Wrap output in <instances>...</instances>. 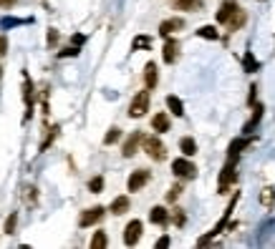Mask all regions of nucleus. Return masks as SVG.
Instances as JSON below:
<instances>
[{
	"label": "nucleus",
	"mask_w": 275,
	"mask_h": 249,
	"mask_svg": "<svg viewBox=\"0 0 275 249\" xmlns=\"http://www.w3.org/2000/svg\"><path fill=\"white\" fill-rule=\"evenodd\" d=\"M109 211H111V214H116V217H119V214H124V211H129V199H127V196H116V199L111 201Z\"/></svg>",
	"instance_id": "nucleus-20"
},
{
	"label": "nucleus",
	"mask_w": 275,
	"mask_h": 249,
	"mask_svg": "<svg viewBox=\"0 0 275 249\" xmlns=\"http://www.w3.org/2000/svg\"><path fill=\"white\" fill-rule=\"evenodd\" d=\"M119 138H121V128L111 126V128H109V133L104 136V144H106V146H111V144H116Z\"/></svg>",
	"instance_id": "nucleus-27"
},
{
	"label": "nucleus",
	"mask_w": 275,
	"mask_h": 249,
	"mask_svg": "<svg viewBox=\"0 0 275 249\" xmlns=\"http://www.w3.org/2000/svg\"><path fill=\"white\" fill-rule=\"evenodd\" d=\"M20 23H23V20H18V18H3V20H0L3 28H13V25H20Z\"/></svg>",
	"instance_id": "nucleus-34"
},
{
	"label": "nucleus",
	"mask_w": 275,
	"mask_h": 249,
	"mask_svg": "<svg viewBox=\"0 0 275 249\" xmlns=\"http://www.w3.org/2000/svg\"><path fill=\"white\" fill-rule=\"evenodd\" d=\"M58 56H61V58H66V56H78V46H69V48H66V51H61Z\"/></svg>",
	"instance_id": "nucleus-37"
},
{
	"label": "nucleus",
	"mask_w": 275,
	"mask_h": 249,
	"mask_svg": "<svg viewBox=\"0 0 275 249\" xmlns=\"http://www.w3.org/2000/svg\"><path fill=\"white\" fill-rule=\"evenodd\" d=\"M0 76H3V70H0Z\"/></svg>",
	"instance_id": "nucleus-42"
},
{
	"label": "nucleus",
	"mask_w": 275,
	"mask_h": 249,
	"mask_svg": "<svg viewBox=\"0 0 275 249\" xmlns=\"http://www.w3.org/2000/svg\"><path fill=\"white\" fill-rule=\"evenodd\" d=\"M88 191H91V194H101V191H104V176H94V179L88 182Z\"/></svg>",
	"instance_id": "nucleus-29"
},
{
	"label": "nucleus",
	"mask_w": 275,
	"mask_h": 249,
	"mask_svg": "<svg viewBox=\"0 0 275 249\" xmlns=\"http://www.w3.org/2000/svg\"><path fill=\"white\" fill-rule=\"evenodd\" d=\"M169 116H167V114H164V111H162V114H157V116H154V119H151V128H154V131H157V133H164V131H169Z\"/></svg>",
	"instance_id": "nucleus-17"
},
{
	"label": "nucleus",
	"mask_w": 275,
	"mask_h": 249,
	"mask_svg": "<svg viewBox=\"0 0 275 249\" xmlns=\"http://www.w3.org/2000/svg\"><path fill=\"white\" fill-rule=\"evenodd\" d=\"M169 247V237H162V239H157V249H164Z\"/></svg>",
	"instance_id": "nucleus-39"
},
{
	"label": "nucleus",
	"mask_w": 275,
	"mask_h": 249,
	"mask_svg": "<svg viewBox=\"0 0 275 249\" xmlns=\"http://www.w3.org/2000/svg\"><path fill=\"white\" fill-rule=\"evenodd\" d=\"M141 131H132V136L124 141V146H121V154H124V159H132L134 154L139 151V144H141Z\"/></svg>",
	"instance_id": "nucleus-9"
},
{
	"label": "nucleus",
	"mask_w": 275,
	"mask_h": 249,
	"mask_svg": "<svg viewBox=\"0 0 275 249\" xmlns=\"http://www.w3.org/2000/svg\"><path fill=\"white\" fill-rule=\"evenodd\" d=\"M260 116H263V106H255V114H253V119L245 124V133H250L255 126H258V121H260Z\"/></svg>",
	"instance_id": "nucleus-28"
},
{
	"label": "nucleus",
	"mask_w": 275,
	"mask_h": 249,
	"mask_svg": "<svg viewBox=\"0 0 275 249\" xmlns=\"http://www.w3.org/2000/svg\"><path fill=\"white\" fill-rule=\"evenodd\" d=\"M258 68H260V63L255 61V56L248 51V53L242 56V70H245V73H255Z\"/></svg>",
	"instance_id": "nucleus-21"
},
{
	"label": "nucleus",
	"mask_w": 275,
	"mask_h": 249,
	"mask_svg": "<svg viewBox=\"0 0 275 249\" xmlns=\"http://www.w3.org/2000/svg\"><path fill=\"white\" fill-rule=\"evenodd\" d=\"M240 5H237V0H222L220 3V8H217V23H227L230 20V15L237 10Z\"/></svg>",
	"instance_id": "nucleus-11"
},
{
	"label": "nucleus",
	"mask_w": 275,
	"mask_h": 249,
	"mask_svg": "<svg viewBox=\"0 0 275 249\" xmlns=\"http://www.w3.org/2000/svg\"><path fill=\"white\" fill-rule=\"evenodd\" d=\"M56 136H58V126H53V128L48 131V136H46V141L41 144V151H46V149H48V146L53 144V138H56Z\"/></svg>",
	"instance_id": "nucleus-31"
},
{
	"label": "nucleus",
	"mask_w": 275,
	"mask_h": 249,
	"mask_svg": "<svg viewBox=\"0 0 275 249\" xmlns=\"http://www.w3.org/2000/svg\"><path fill=\"white\" fill-rule=\"evenodd\" d=\"M149 222H151V224H159V227H164V224L169 222V211H167L164 206H154V209L149 211Z\"/></svg>",
	"instance_id": "nucleus-15"
},
{
	"label": "nucleus",
	"mask_w": 275,
	"mask_h": 249,
	"mask_svg": "<svg viewBox=\"0 0 275 249\" xmlns=\"http://www.w3.org/2000/svg\"><path fill=\"white\" fill-rule=\"evenodd\" d=\"M185 28V20L182 18H167V20H162V25H159V35L162 38H169L172 33H177V30H182Z\"/></svg>",
	"instance_id": "nucleus-10"
},
{
	"label": "nucleus",
	"mask_w": 275,
	"mask_h": 249,
	"mask_svg": "<svg viewBox=\"0 0 275 249\" xmlns=\"http://www.w3.org/2000/svg\"><path fill=\"white\" fill-rule=\"evenodd\" d=\"M248 144H250V138H235V141L230 144V159H235V156H237V154L248 146Z\"/></svg>",
	"instance_id": "nucleus-22"
},
{
	"label": "nucleus",
	"mask_w": 275,
	"mask_h": 249,
	"mask_svg": "<svg viewBox=\"0 0 275 249\" xmlns=\"http://www.w3.org/2000/svg\"><path fill=\"white\" fill-rule=\"evenodd\" d=\"M179 151H182L185 156H195V154H197V141H195L192 136H185V138L179 141Z\"/></svg>",
	"instance_id": "nucleus-19"
},
{
	"label": "nucleus",
	"mask_w": 275,
	"mask_h": 249,
	"mask_svg": "<svg viewBox=\"0 0 275 249\" xmlns=\"http://www.w3.org/2000/svg\"><path fill=\"white\" fill-rule=\"evenodd\" d=\"M157 81H159V73H157V63H146V65H144V86L151 91V88L157 86Z\"/></svg>",
	"instance_id": "nucleus-12"
},
{
	"label": "nucleus",
	"mask_w": 275,
	"mask_h": 249,
	"mask_svg": "<svg viewBox=\"0 0 275 249\" xmlns=\"http://www.w3.org/2000/svg\"><path fill=\"white\" fill-rule=\"evenodd\" d=\"M167 109H169V111H172L174 116H179V119L185 116V103H182V101H179L177 96H172V93L167 96Z\"/></svg>",
	"instance_id": "nucleus-18"
},
{
	"label": "nucleus",
	"mask_w": 275,
	"mask_h": 249,
	"mask_svg": "<svg viewBox=\"0 0 275 249\" xmlns=\"http://www.w3.org/2000/svg\"><path fill=\"white\" fill-rule=\"evenodd\" d=\"M179 194H182V184H174V187L167 191V201H177V199H179Z\"/></svg>",
	"instance_id": "nucleus-32"
},
{
	"label": "nucleus",
	"mask_w": 275,
	"mask_h": 249,
	"mask_svg": "<svg viewBox=\"0 0 275 249\" xmlns=\"http://www.w3.org/2000/svg\"><path fill=\"white\" fill-rule=\"evenodd\" d=\"M56 43H58V30H56V28H51V30H48V46L53 48Z\"/></svg>",
	"instance_id": "nucleus-36"
},
{
	"label": "nucleus",
	"mask_w": 275,
	"mask_h": 249,
	"mask_svg": "<svg viewBox=\"0 0 275 249\" xmlns=\"http://www.w3.org/2000/svg\"><path fill=\"white\" fill-rule=\"evenodd\" d=\"M162 56H164V63H174L177 56H179V43H177V41H167Z\"/></svg>",
	"instance_id": "nucleus-16"
},
{
	"label": "nucleus",
	"mask_w": 275,
	"mask_h": 249,
	"mask_svg": "<svg viewBox=\"0 0 275 249\" xmlns=\"http://www.w3.org/2000/svg\"><path fill=\"white\" fill-rule=\"evenodd\" d=\"M172 219H174V224H177V227H182L187 217H185V211H182V209H174V211H172Z\"/></svg>",
	"instance_id": "nucleus-33"
},
{
	"label": "nucleus",
	"mask_w": 275,
	"mask_h": 249,
	"mask_svg": "<svg viewBox=\"0 0 275 249\" xmlns=\"http://www.w3.org/2000/svg\"><path fill=\"white\" fill-rule=\"evenodd\" d=\"M15 227H18V214L13 211V214L5 219V234H13V232H15Z\"/></svg>",
	"instance_id": "nucleus-30"
},
{
	"label": "nucleus",
	"mask_w": 275,
	"mask_h": 249,
	"mask_svg": "<svg viewBox=\"0 0 275 249\" xmlns=\"http://www.w3.org/2000/svg\"><path fill=\"white\" fill-rule=\"evenodd\" d=\"M25 201L36 204V187H25Z\"/></svg>",
	"instance_id": "nucleus-35"
},
{
	"label": "nucleus",
	"mask_w": 275,
	"mask_h": 249,
	"mask_svg": "<svg viewBox=\"0 0 275 249\" xmlns=\"http://www.w3.org/2000/svg\"><path fill=\"white\" fill-rule=\"evenodd\" d=\"M146 111H149V88L139 91L137 96L132 98V103H129V116L132 119H141Z\"/></svg>",
	"instance_id": "nucleus-2"
},
{
	"label": "nucleus",
	"mask_w": 275,
	"mask_h": 249,
	"mask_svg": "<svg viewBox=\"0 0 275 249\" xmlns=\"http://www.w3.org/2000/svg\"><path fill=\"white\" fill-rule=\"evenodd\" d=\"M235 182V159L232 161H227L225 166H222V174H220V184H217V189H220V194H227V189H230V184Z\"/></svg>",
	"instance_id": "nucleus-6"
},
{
	"label": "nucleus",
	"mask_w": 275,
	"mask_h": 249,
	"mask_svg": "<svg viewBox=\"0 0 275 249\" xmlns=\"http://www.w3.org/2000/svg\"><path fill=\"white\" fill-rule=\"evenodd\" d=\"M106 244H109L106 232H96V234H94V239H91V249H104Z\"/></svg>",
	"instance_id": "nucleus-25"
},
{
	"label": "nucleus",
	"mask_w": 275,
	"mask_h": 249,
	"mask_svg": "<svg viewBox=\"0 0 275 249\" xmlns=\"http://www.w3.org/2000/svg\"><path fill=\"white\" fill-rule=\"evenodd\" d=\"M149 179H151V174H149L146 169H137V171H132V176L127 179V189H129V191H141V189L149 184Z\"/></svg>",
	"instance_id": "nucleus-5"
},
{
	"label": "nucleus",
	"mask_w": 275,
	"mask_h": 249,
	"mask_svg": "<svg viewBox=\"0 0 275 249\" xmlns=\"http://www.w3.org/2000/svg\"><path fill=\"white\" fill-rule=\"evenodd\" d=\"M18 0H0V8H10V5H15Z\"/></svg>",
	"instance_id": "nucleus-41"
},
{
	"label": "nucleus",
	"mask_w": 275,
	"mask_h": 249,
	"mask_svg": "<svg viewBox=\"0 0 275 249\" xmlns=\"http://www.w3.org/2000/svg\"><path fill=\"white\" fill-rule=\"evenodd\" d=\"M5 53H8V38L0 35V56H5Z\"/></svg>",
	"instance_id": "nucleus-38"
},
{
	"label": "nucleus",
	"mask_w": 275,
	"mask_h": 249,
	"mask_svg": "<svg viewBox=\"0 0 275 249\" xmlns=\"http://www.w3.org/2000/svg\"><path fill=\"white\" fill-rule=\"evenodd\" d=\"M141 229H144V227H141L139 219H132V222L127 224V229H124V244H127V247H134V244H137L139 237H141Z\"/></svg>",
	"instance_id": "nucleus-7"
},
{
	"label": "nucleus",
	"mask_w": 275,
	"mask_h": 249,
	"mask_svg": "<svg viewBox=\"0 0 275 249\" xmlns=\"http://www.w3.org/2000/svg\"><path fill=\"white\" fill-rule=\"evenodd\" d=\"M245 18H248V15H245V10H240V8H237V10L230 15V20L225 23V25H227V30H230V33L240 30V28H242V23H245Z\"/></svg>",
	"instance_id": "nucleus-14"
},
{
	"label": "nucleus",
	"mask_w": 275,
	"mask_h": 249,
	"mask_svg": "<svg viewBox=\"0 0 275 249\" xmlns=\"http://www.w3.org/2000/svg\"><path fill=\"white\" fill-rule=\"evenodd\" d=\"M174 10H187V13H197L202 10V0H172Z\"/></svg>",
	"instance_id": "nucleus-13"
},
{
	"label": "nucleus",
	"mask_w": 275,
	"mask_h": 249,
	"mask_svg": "<svg viewBox=\"0 0 275 249\" xmlns=\"http://www.w3.org/2000/svg\"><path fill=\"white\" fill-rule=\"evenodd\" d=\"M23 101H25V121L33 114V81L28 73H23Z\"/></svg>",
	"instance_id": "nucleus-8"
},
{
	"label": "nucleus",
	"mask_w": 275,
	"mask_h": 249,
	"mask_svg": "<svg viewBox=\"0 0 275 249\" xmlns=\"http://www.w3.org/2000/svg\"><path fill=\"white\" fill-rule=\"evenodd\" d=\"M83 41H86V38H83V35H81V33H76V35H73V38H71V43H73V46H81V43H83Z\"/></svg>",
	"instance_id": "nucleus-40"
},
{
	"label": "nucleus",
	"mask_w": 275,
	"mask_h": 249,
	"mask_svg": "<svg viewBox=\"0 0 275 249\" xmlns=\"http://www.w3.org/2000/svg\"><path fill=\"white\" fill-rule=\"evenodd\" d=\"M104 206H91V209H86V211H81V217H78V224L81 227H94V224H99L101 219H104Z\"/></svg>",
	"instance_id": "nucleus-4"
},
{
	"label": "nucleus",
	"mask_w": 275,
	"mask_h": 249,
	"mask_svg": "<svg viewBox=\"0 0 275 249\" xmlns=\"http://www.w3.org/2000/svg\"><path fill=\"white\" fill-rule=\"evenodd\" d=\"M141 48H151V38L149 35H137L132 41V51H141Z\"/></svg>",
	"instance_id": "nucleus-26"
},
{
	"label": "nucleus",
	"mask_w": 275,
	"mask_h": 249,
	"mask_svg": "<svg viewBox=\"0 0 275 249\" xmlns=\"http://www.w3.org/2000/svg\"><path fill=\"white\" fill-rule=\"evenodd\" d=\"M141 144H144V151L149 159H154V161L167 159V146L159 141V136H141Z\"/></svg>",
	"instance_id": "nucleus-1"
},
{
	"label": "nucleus",
	"mask_w": 275,
	"mask_h": 249,
	"mask_svg": "<svg viewBox=\"0 0 275 249\" xmlns=\"http://www.w3.org/2000/svg\"><path fill=\"white\" fill-rule=\"evenodd\" d=\"M273 201H275V191H273V187H265L263 191H260V204L263 206H273Z\"/></svg>",
	"instance_id": "nucleus-24"
},
{
	"label": "nucleus",
	"mask_w": 275,
	"mask_h": 249,
	"mask_svg": "<svg viewBox=\"0 0 275 249\" xmlns=\"http://www.w3.org/2000/svg\"><path fill=\"white\" fill-rule=\"evenodd\" d=\"M197 35H200V38H207V41H217V38H220V33H217L215 25H202V28L197 30Z\"/></svg>",
	"instance_id": "nucleus-23"
},
{
	"label": "nucleus",
	"mask_w": 275,
	"mask_h": 249,
	"mask_svg": "<svg viewBox=\"0 0 275 249\" xmlns=\"http://www.w3.org/2000/svg\"><path fill=\"white\" fill-rule=\"evenodd\" d=\"M172 171L179 176V179H195L197 176V166L187 159H174L172 161Z\"/></svg>",
	"instance_id": "nucleus-3"
}]
</instances>
